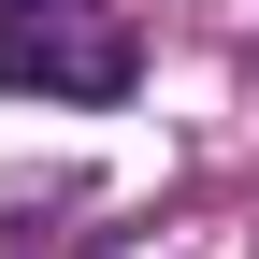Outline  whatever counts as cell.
Returning a JSON list of instances; mask_svg holds the SVG:
<instances>
[{"label": "cell", "mask_w": 259, "mask_h": 259, "mask_svg": "<svg viewBox=\"0 0 259 259\" xmlns=\"http://www.w3.org/2000/svg\"><path fill=\"white\" fill-rule=\"evenodd\" d=\"M0 87L15 101H115L130 87V29L101 0H0Z\"/></svg>", "instance_id": "cell-1"}]
</instances>
